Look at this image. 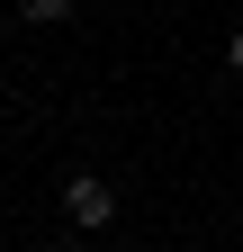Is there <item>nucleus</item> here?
<instances>
[{"instance_id": "f257e3e1", "label": "nucleus", "mask_w": 243, "mask_h": 252, "mask_svg": "<svg viewBox=\"0 0 243 252\" xmlns=\"http://www.w3.org/2000/svg\"><path fill=\"white\" fill-rule=\"evenodd\" d=\"M63 225H81V234L117 225V189H108L99 171H72V180H63Z\"/></svg>"}, {"instance_id": "f03ea898", "label": "nucleus", "mask_w": 243, "mask_h": 252, "mask_svg": "<svg viewBox=\"0 0 243 252\" xmlns=\"http://www.w3.org/2000/svg\"><path fill=\"white\" fill-rule=\"evenodd\" d=\"M18 18H27V27H63V18H72V0H18Z\"/></svg>"}]
</instances>
